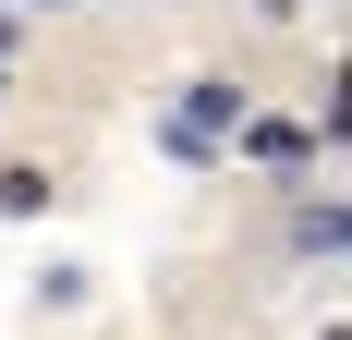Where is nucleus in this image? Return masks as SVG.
I'll use <instances>...</instances> for the list:
<instances>
[{
    "label": "nucleus",
    "mask_w": 352,
    "mask_h": 340,
    "mask_svg": "<svg viewBox=\"0 0 352 340\" xmlns=\"http://www.w3.org/2000/svg\"><path fill=\"white\" fill-rule=\"evenodd\" d=\"M207 134H243V85L231 73H195L182 85V146H207Z\"/></svg>",
    "instance_id": "nucleus-1"
},
{
    "label": "nucleus",
    "mask_w": 352,
    "mask_h": 340,
    "mask_svg": "<svg viewBox=\"0 0 352 340\" xmlns=\"http://www.w3.org/2000/svg\"><path fill=\"white\" fill-rule=\"evenodd\" d=\"M36 206H61V182H49L36 158H12L0 170V219H36Z\"/></svg>",
    "instance_id": "nucleus-2"
},
{
    "label": "nucleus",
    "mask_w": 352,
    "mask_h": 340,
    "mask_svg": "<svg viewBox=\"0 0 352 340\" xmlns=\"http://www.w3.org/2000/svg\"><path fill=\"white\" fill-rule=\"evenodd\" d=\"M316 134H328V146H352V73H328V98H316Z\"/></svg>",
    "instance_id": "nucleus-3"
}]
</instances>
